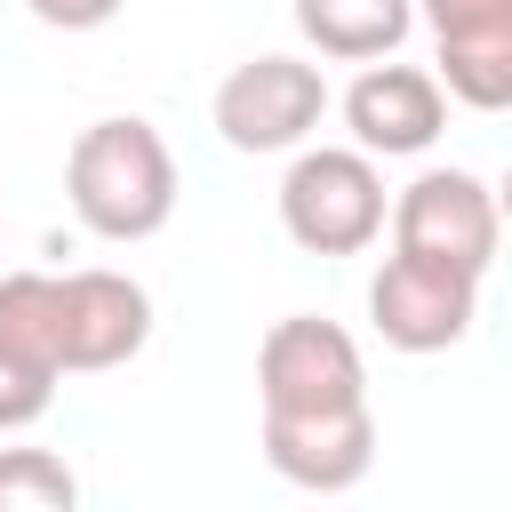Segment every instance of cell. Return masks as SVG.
I'll use <instances>...</instances> for the list:
<instances>
[{"instance_id": "1", "label": "cell", "mask_w": 512, "mask_h": 512, "mask_svg": "<svg viewBox=\"0 0 512 512\" xmlns=\"http://www.w3.org/2000/svg\"><path fill=\"white\" fill-rule=\"evenodd\" d=\"M64 200L112 248L152 240L176 216V152H168V136L152 120H136V112L88 120L72 136V152H64Z\"/></svg>"}, {"instance_id": "2", "label": "cell", "mask_w": 512, "mask_h": 512, "mask_svg": "<svg viewBox=\"0 0 512 512\" xmlns=\"http://www.w3.org/2000/svg\"><path fill=\"white\" fill-rule=\"evenodd\" d=\"M384 168L360 144H296L280 176V232L304 256H360L384 232Z\"/></svg>"}, {"instance_id": "3", "label": "cell", "mask_w": 512, "mask_h": 512, "mask_svg": "<svg viewBox=\"0 0 512 512\" xmlns=\"http://www.w3.org/2000/svg\"><path fill=\"white\" fill-rule=\"evenodd\" d=\"M384 224H392L400 256H424V264H448V272H472V280H488V264L504 248V208H496L488 176H472V168H424V176H408L392 192Z\"/></svg>"}, {"instance_id": "4", "label": "cell", "mask_w": 512, "mask_h": 512, "mask_svg": "<svg viewBox=\"0 0 512 512\" xmlns=\"http://www.w3.org/2000/svg\"><path fill=\"white\" fill-rule=\"evenodd\" d=\"M208 120L232 152H296L328 120V80L304 56H248L216 80Z\"/></svg>"}, {"instance_id": "5", "label": "cell", "mask_w": 512, "mask_h": 512, "mask_svg": "<svg viewBox=\"0 0 512 512\" xmlns=\"http://www.w3.org/2000/svg\"><path fill=\"white\" fill-rule=\"evenodd\" d=\"M152 344V296L144 280L88 264V272H56V368L64 376H104L128 368Z\"/></svg>"}, {"instance_id": "6", "label": "cell", "mask_w": 512, "mask_h": 512, "mask_svg": "<svg viewBox=\"0 0 512 512\" xmlns=\"http://www.w3.org/2000/svg\"><path fill=\"white\" fill-rule=\"evenodd\" d=\"M480 320V280L472 272H448V264H424V256H384L376 280H368V328L392 344V352H448L464 344Z\"/></svg>"}, {"instance_id": "7", "label": "cell", "mask_w": 512, "mask_h": 512, "mask_svg": "<svg viewBox=\"0 0 512 512\" xmlns=\"http://www.w3.org/2000/svg\"><path fill=\"white\" fill-rule=\"evenodd\" d=\"M256 400L264 408H352L368 400V360L336 320L288 312L256 344Z\"/></svg>"}, {"instance_id": "8", "label": "cell", "mask_w": 512, "mask_h": 512, "mask_svg": "<svg viewBox=\"0 0 512 512\" xmlns=\"http://www.w3.org/2000/svg\"><path fill=\"white\" fill-rule=\"evenodd\" d=\"M256 440H264V464L288 488L344 496L376 464V408L368 400H352V408H264V432Z\"/></svg>"}, {"instance_id": "9", "label": "cell", "mask_w": 512, "mask_h": 512, "mask_svg": "<svg viewBox=\"0 0 512 512\" xmlns=\"http://www.w3.org/2000/svg\"><path fill=\"white\" fill-rule=\"evenodd\" d=\"M344 128L368 160H416L448 136V88L424 72V64H392V56H368L360 80L344 88Z\"/></svg>"}, {"instance_id": "10", "label": "cell", "mask_w": 512, "mask_h": 512, "mask_svg": "<svg viewBox=\"0 0 512 512\" xmlns=\"http://www.w3.org/2000/svg\"><path fill=\"white\" fill-rule=\"evenodd\" d=\"M296 32L328 64H368L416 32V0H296Z\"/></svg>"}, {"instance_id": "11", "label": "cell", "mask_w": 512, "mask_h": 512, "mask_svg": "<svg viewBox=\"0 0 512 512\" xmlns=\"http://www.w3.org/2000/svg\"><path fill=\"white\" fill-rule=\"evenodd\" d=\"M432 80L472 112H504L512 104V32H448Z\"/></svg>"}, {"instance_id": "12", "label": "cell", "mask_w": 512, "mask_h": 512, "mask_svg": "<svg viewBox=\"0 0 512 512\" xmlns=\"http://www.w3.org/2000/svg\"><path fill=\"white\" fill-rule=\"evenodd\" d=\"M0 344L56 368V272H0Z\"/></svg>"}, {"instance_id": "13", "label": "cell", "mask_w": 512, "mask_h": 512, "mask_svg": "<svg viewBox=\"0 0 512 512\" xmlns=\"http://www.w3.org/2000/svg\"><path fill=\"white\" fill-rule=\"evenodd\" d=\"M80 472L48 448H0V512H72Z\"/></svg>"}, {"instance_id": "14", "label": "cell", "mask_w": 512, "mask_h": 512, "mask_svg": "<svg viewBox=\"0 0 512 512\" xmlns=\"http://www.w3.org/2000/svg\"><path fill=\"white\" fill-rule=\"evenodd\" d=\"M56 368L48 360H32V352H16V344H0V432H24V424H40L48 408H56Z\"/></svg>"}, {"instance_id": "15", "label": "cell", "mask_w": 512, "mask_h": 512, "mask_svg": "<svg viewBox=\"0 0 512 512\" xmlns=\"http://www.w3.org/2000/svg\"><path fill=\"white\" fill-rule=\"evenodd\" d=\"M416 16L432 24V40H448V32H512V0H416Z\"/></svg>"}, {"instance_id": "16", "label": "cell", "mask_w": 512, "mask_h": 512, "mask_svg": "<svg viewBox=\"0 0 512 512\" xmlns=\"http://www.w3.org/2000/svg\"><path fill=\"white\" fill-rule=\"evenodd\" d=\"M48 32H96V24H112L128 0H24Z\"/></svg>"}]
</instances>
